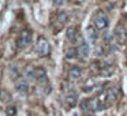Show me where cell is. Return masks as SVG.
Segmentation results:
<instances>
[{"label":"cell","mask_w":127,"mask_h":116,"mask_svg":"<svg viewBox=\"0 0 127 116\" xmlns=\"http://www.w3.org/2000/svg\"><path fill=\"white\" fill-rule=\"evenodd\" d=\"M93 25L97 30H105L109 25V19H108L107 14L104 11H96L93 15Z\"/></svg>","instance_id":"6da1fadb"},{"label":"cell","mask_w":127,"mask_h":116,"mask_svg":"<svg viewBox=\"0 0 127 116\" xmlns=\"http://www.w3.org/2000/svg\"><path fill=\"white\" fill-rule=\"evenodd\" d=\"M36 49H37V53H38L41 58H45V56L49 55L51 52V44L45 37H40L37 40V44H36Z\"/></svg>","instance_id":"7a4b0ae2"},{"label":"cell","mask_w":127,"mask_h":116,"mask_svg":"<svg viewBox=\"0 0 127 116\" xmlns=\"http://www.w3.org/2000/svg\"><path fill=\"white\" fill-rule=\"evenodd\" d=\"M32 38H33V36H32V31L30 30H22L19 33V36H18V48H26L29 44L32 42Z\"/></svg>","instance_id":"3957f363"},{"label":"cell","mask_w":127,"mask_h":116,"mask_svg":"<svg viewBox=\"0 0 127 116\" xmlns=\"http://www.w3.org/2000/svg\"><path fill=\"white\" fill-rule=\"evenodd\" d=\"M67 21H68V15H67L66 11H56L55 17H53V25H55L56 28L62 29L66 25Z\"/></svg>","instance_id":"277c9868"},{"label":"cell","mask_w":127,"mask_h":116,"mask_svg":"<svg viewBox=\"0 0 127 116\" xmlns=\"http://www.w3.org/2000/svg\"><path fill=\"white\" fill-rule=\"evenodd\" d=\"M15 87L19 93H28L29 90V79L28 78H23V77H18L17 81H15Z\"/></svg>","instance_id":"5b68a950"},{"label":"cell","mask_w":127,"mask_h":116,"mask_svg":"<svg viewBox=\"0 0 127 116\" xmlns=\"http://www.w3.org/2000/svg\"><path fill=\"white\" fill-rule=\"evenodd\" d=\"M104 94H105V98H107L108 102H112L116 100V97H118V87L113 85L108 86L107 89L104 90Z\"/></svg>","instance_id":"8992f818"},{"label":"cell","mask_w":127,"mask_h":116,"mask_svg":"<svg viewBox=\"0 0 127 116\" xmlns=\"http://www.w3.org/2000/svg\"><path fill=\"white\" fill-rule=\"evenodd\" d=\"M78 55H79V58H82V59H86L89 56V44L85 41V40H82L81 38V41H79V45H78Z\"/></svg>","instance_id":"52a82bcc"},{"label":"cell","mask_w":127,"mask_h":116,"mask_svg":"<svg viewBox=\"0 0 127 116\" xmlns=\"http://www.w3.org/2000/svg\"><path fill=\"white\" fill-rule=\"evenodd\" d=\"M113 71H115V67L112 64H102V66H100V75L104 78H109L113 74Z\"/></svg>","instance_id":"ba28073f"},{"label":"cell","mask_w":127,"mask_h":116,"mask_svg":"<svg viewBox=\"0 0 127 116\" xmlns=\"http://www.w3.org/2000/svg\"><path fill=\"white\" fill-rule=\"evenodd\" d=\"M34 78L37 79V82L42 83L47 81L48 78V74H47V70L44 68V67H37L36 68V75H34Z\"/></svg>","instance_id":"9c48e42d"},{"label":"cell","mask_w":127,"mask_h":116,"mask_svg":"<svg viewBox=\"0 0 127 116\" xmlns=\"http://www.w3.org/2000/svg\"><path fill=\"white\" fill-rule=\"evenodd\" d=\"M115 37L118 38L119 42H123L124 40H126V29H124V26L120 25V23H119L115 29Z\"/></svg>","instance_id":"30bf717a"},{"label":"cell","mask_w":127,"mask_h":116,"mask_svg":"<svg viewBox=\"0 0 127 116\" xmlns=\"http://www.w3.org/2000/svg\"><path fill=\"white\" fill-rule=\"evenodd\" d=\"M81 74H82V70L79 66H71L68 70V78L70 79H79Z\"/></svg>","instance_id":"8fae6325"},{"label":"cell","mask_w":127,"mask_h":116,"mask_svg":"<svg viewBox=\"0 0 127 116\" xmlns=\"http://www.w3.org/2000/svg\"><path fill=\"white\" fill-rule=\"evenodd\" d=\"M66 37H67V40H68V41L74 42L75 40H77V37H78V29L75 28V26H70V28L67 29Z\"/></svg>","instance_id":"7c38bea8"},{"label":"cell","mask_w":127,"mask_h":116,"mask_svg":"<svg viewBox=\"0 0 127 116\" xmlns=\"http://www.w3.org/2000/svg\"><path fill=\"white\" fill-rule=\"evenodd\" d=\"M86 36H88L89 41L92 42V44H94V42L97 41V38H98V34H97L96 31V28H88V30H86Z\"/></svg>","instance_id":"4fadbf2b"},{"label":"cell","mask_w":127,"mask_h":116,"mask_svg":"<svg viewBox=\"0 0 127 116\" xmlns=\"http://www.w3.org/2000/svg\"><path fill=\"white\" fill-rule=\"evenodd\" d=\"M94 85H96V83H94V79H93V78H89V79L83 83L82 91H83V93H90V91L94 89Z\"/></svg>","instance_id":"5bb4252c"},{"label":"cell","mask_w":127,"mask_h":116,"mask_svg":"<svg viewBox=\"0 0 127 116\" xmlns=\"http://www.w3.org/2000/svg\"><path fill=\"white\" fill-rule=\"evenodd\" d=\"M67 102H68L70 107H74V105H77L78 102V94L75 93V91H68L67 93Z\"/></svg>","instance_id":"9a60e30c"},{"label":"cell","mask_w":127,"mask_h":116,"mask_svg":"<svg viewBox=\"0 0 127 116\" xmlns=\"http://www.w3.org/2000/svg\"><path fill=\"white\" fill-rule=\"evenodd\" d=\"M90 109H92V111H94V112H97V111H102V109H104V105H102L101 100H100V98H94V100H92Z\"/></svg>","instance_id":"2e32d148"},{"label":"cell","mask_w":127,"mask_h":116,"mask_svg":"<svg viewBox=\"0 0 127 116\" xmlns=\"http://www.w3.org/2000/svg\"><path fill=\"white\" fill-rule=\"evenodd\" d=\"M34 75H36V68H34L32 64H29V66L25 68V77L28 78V79H36Z\"/></svg>","instance_id":"e0dca14e"},{"label":"cell","mask_w":127,"mask_h":116,"mask_svg":"<svg viewBox=\"0 0 127 116\" xmlns=\"http://www.w3.org/2000/svg\"><path fill=\"white\" fill-rule=\"evenodd\" d=\"M90 105H92V100H89V98H83V100H81V102H79V108L83 112L90 109Z\"/></svg>","instance_id":"ac0fdd59"},{"label":"cell","mask_w":127,"mask_h":116,"mask_svg":"<svg viewBox=\"0 0 127 116\" xmlns=\"http://www.w3.org/2000/svg\"><path fill=\"white\" fill-rule=\"evenodd\" d=\"M78 55V49L74 47L68 48V49L66 51V59H68V60H71V59H75Z\"/></svg>","instance_id":"d6986e66"},{"label":"cell","mask_w":127,"mask_h":116,"mask_svg":"<svg viewBox=\"0 0 127 116\" xmlns=\"http://www.w3.org/2000/svg\"><path fill=\"white\" fill-rule=\"evenodd\" d=\"M10 75H11L12 78H18L19 77V67H18V64H10Z\"/></svg>","instance_id":"ffe728a7"},{"label":"cell","mask_w":127,"mask_h":116,"mask_svg":"<svg viewBox=\"0 0 127 116\" xmlns=\"http://www.w3.org/2000/svg\"><path fill=\"white\" fill-rule=\"evenodd\" d=\"M0 101L1 102H10L11 101V94L7 90H0Z\"/></svg>","instance_id":"44dd1931"},{"label":"cell","mask_w":127,"mask_h":116,"mask_svg":"<svg viewBox=\"0 0 127 116\" xmlns=\"http://www.w3.org/2000/svg\"><path fill=\"white\" fill-rule=\"evenodd\" d=\"M17 115V107H14V105H10V107H7L6 109V116H15Z\"/></svg>","instance_id":"7402d4cb"},{"label":"cell","mask_w":127,"mask_h":116,"mask_svg":"<svg viewBox=\"0 0 127 116\" xmlns=\"http://www.w3.org/2000/svg\"><path fill=\"white\" fill-rule=\"evenodd\" d=\"M64 1L66 0H53V4H56V6H63Z\"/></svg>","instance_id":"603a6c76"},{"label":"cell","mask_w":127,"mask_h":116,"mask_svg":"<svg viewBox=\"0 0 127 116\" xmlns=\"http://www.w3.org/2000/svg\"><path fill=\"white\" fill-rule=\"evenodd\" d=\"M124 19L127 21V12H126V14H124Z\"/></svg>","instance_id":"cb8c5ba5"},{"label":"cell","mask_w":127,"mask_h":116,"mask_svg":"<svg viewBox=\"0 0 127 116\" xmlns=\"http://www.w3.org/2000/svg\"><path fill=\"white\" fill-rule=\"evenodd\" d=\"M78 1H79V3H82V1H85V0H78Z\"/></svg>","instance_id":"d4e9b609"},{"label":"cell","mask_w":127,"mask_h":116,"mask_svg":"<svg viewBox=\"0 0 127 116\" xmlns=\"http://www.w3.org/2000/svg\"><path fill=\"white\" fill-rule=\"evenodd\" d=\"M74 116H78V115H74Z\"/></svg>","instance_id":"484cf974"}]
</instances>
